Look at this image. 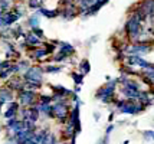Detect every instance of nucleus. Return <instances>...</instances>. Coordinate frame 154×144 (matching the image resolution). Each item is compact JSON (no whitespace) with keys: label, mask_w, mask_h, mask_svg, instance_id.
<instances>
[{"label":"nucleus","mask_w":154,"mask_h":144,"mask_svg":"<svg viewBox=\"0 0 154 144\" xmlns=\"http://www.w3.org/2000/svg\"><path fill=\"white\" fill-rule=\"evenodd\" d=\"M89 71H91V65H89V62H88L87 59H84V61L81 62V65H79V72L85 75V74H88Z\"/></svg>","instance_id":"nucleus-4"},{"label":"nucleus","mask_w":154,"mask_h":144,"mask_svg":"<svg viewBox=\"0 0 154 144\" xmlns=\"http://www.w3.org/2000/svg\"><path fill=\"white\" fill-rule=\"evenodd\" d=\"M42 13L45 14V16H48V17H54V16H58V13L56 12H49V10H42Z\"/></svg>","instance_id":"nucleus-8"},{"label":"nucleus","mask_w":154,"mask_h":144,"mask_svg":"<svg viewBox=\"0 0 154 144\" xmlns=\"http://www.w3.org/2000/svg\"><path fill=\"white\" fill-rule=\"evenodd\" d=\"M117 84H118V79H112V81L105 84L104 87H101L97 91V98L101 100L102 103H111V101H114V94H115Z\"/></svg>","instance_id":"nucleus-2"},{"label":"nucleus","mask_w":154,"mask_h":144,"mask_svg":"<svg viewBox=\"0 0 154 144\" xmlns=\"http://www.w3.org/2000/svg\"><path fill=\"white\" fill-rule=\"evenodd\" d=\"M72 78L75 79V82L76 84H82V81H84V74H76V72H74L72 74Z\"/></svg>","instance_id":"nucleus-7"},{"label":"nucleus","mask_w":154,"mask_h":144,"mask_svg":"<svg viewBox=\"0 0 154 144\" xmlns=\"http://www.w3.org/2000/svg\"><path fill=\"white\" fill-rule=\"evenodd\" d=\"M144 137L154 140V131H144Z\"/></svg>","instance_id":"nucleus-9"},{"label":"nucleus","mask_w":154,"mask_h":144,"mask_svg":"<svg viewBox=\"0 0 154 144\" xmlns=\"http://www.w3.org/2000/svg\"><path fill=\"white\" fill-rule=\"evenodd\" d=\"M33 98H35L33 92H23V94H22V101L26 104H30L33 101Z\"/></svg>","instance_id":"nucleus-5"},{"label":"nucleus","mask_w":154,"mask_h":144,"mask_svg":"<svg viewBox=\"0 0 154 144\" xmlns=\"http://www.w3.org/2000/svg\"><path fill=\"white\" fill-rule=\"evenodd\" d=\"M124 32L127 35V39L131 43L138 42L143 33V22L135 16V14L130 13L127 22H125V26H124Z\"/></svg>","instance_id":"nucleus-1"},{"label":"nucleus","mask_w":154,"mask_h":144,"mask_svg":"<svg viewBox=\"0 0 154 144\" xmlns=\"http://www.w3.org/2000/svg\"><path fill=\"white\" fill-rule=\"evenodd\" d=\"M138 6L143 9V12L147 16V20L154 23V0H141Z\"/></svg>","instance_id":"nucleus-3"},{"label":"nucleus","mask_w":154,"mask_h":144,"mask_svg":"<svg viewBox=\"0 0 154 144\" xmlns=\"http://www.w3.org/2000/svg\"><path fill=\"white\" fill-rule=\"evenodd\" d=\"M26 42L29 45H39V39H38V36H35V35H29L26 38Z\"/></svg>","instance_id":"nucleus-6"},{"label":"nucleus","mask_w":154,"mask_h":144,"mask_svg":"<svg viewBox=\"0 0 154 144\" xmlns=\"http://www.w3.org/2000/svg\"><path fill=\"white\" fill-rule=\"evenodd\" d=\"M46 69H48L46 72H58V71H60L59 66H48Z\"/></svg>","instance_id":"nucleus-10"}]
</instances>
